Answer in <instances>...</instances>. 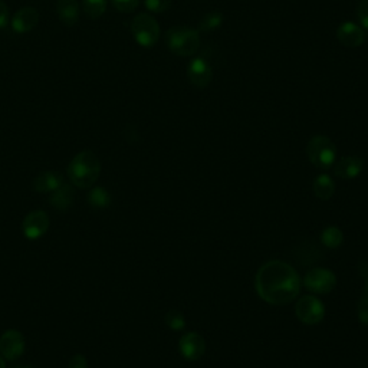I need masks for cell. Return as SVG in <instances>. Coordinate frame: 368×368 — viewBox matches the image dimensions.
<instances>
[{
  "label": "cell",
  "mask_w": 368,
  "mask_h": 368,
  "mask_svg": "<svg viewBox=\"0 0 368 368\" xmlns=\"http://www.w3.org/2000/svg\"><path fill=\"white\" fill-rule=\"evenodd\" d=\"M295 314L302 324L316 325L325 316V307L315 295H305L296 302Z\"/></svg>",
  "instance_id": "cell-6"
},
{
  "label": "cell",
  "mask_w": 368,
  "mask_h": 368,
  "mask_svg": "<svg viewBox=\"0 0 368 368\" xmlns=\"http://www.w3.org/2000/svg\"><path fill=\"white\" fill-rule=\"evenodd\" d=\"M131 32L141 48L150 49L160 39V26L150 13H138L131 22Z\"/></svg>",
  "instance_id": "cell-5"
},
{
  "label": "cell",
  "mask_w": 368,
  "mask_h": 368,
  "mask_svg": "<svg viewBox=\"0 0 368 368\" xmlns=\"http://www.w3.org/2000/svg\"><path fill=\"white\" fill-rule=\"evenodd\" d=\"M63 184L61 174L54 171H43L33 180V189L39 193H52Z\"/></svg>",
  "instance_id": "cell-17"
},
{
  "label": "cell",
  "mask_w": 368,
  "mask_h": 368,
  "mask_svg": "<svg viewBox=\"0 0 368 368\" xmlns=\"http://www.w3.org/2000/svg\"><path fill=\"white\" fill-rule=\"evenodd\" d=\"M206 350L204 339L197 332L184 334L178 342V351L184 360L197 361L203 357Z\"/></svg>",
  "instance_id": "cell-11"
},
{
  "label": "cell",
  "mask_w": 368,
  "mask_h": 368,
  "mask_svg": "<svg viewBox=\"0 0 368 368\" xmlns=\"http://www.w3.org/2000/svg\"><path fill=\"white\" fill-rule=\"evenodd\" d=\"M166 325L173 331H181L186 328V318H184L183 312L178 309H170L166 314Z\"/></svg>",
  "instance_id": "cell-23"
},
{
  "label": "cell",
  "mask_w": 368,
  "mask_h": 368,
  "mask_svg": "<svg viewBox=\"0 0 368 368\" xmlns=\"http://www.w3.org/2000/svg\"><path fill=\"white\" fill-rule=\"evenodd\" d=\"M224 22V16L222 12L219 10H213V12H207L201 16L200 22H199V32H212L219 29Z\"/></svg>",
  "instance_id": "cell-19"
},
{
  "label": "cell",
  "mask_w": 368,
  "mask_h": 368,
  "mask_svg": "<svg viewBox=\"0 0 368 368\" xmlns=\"http://www.w3.org/2000/svg\"><path fill=\"white\" fill-rule=\"evenodd\" d=\"M302 284L312 293L327 295L337 286V276L330 269L314 268L305 273Z\"/></svg>",
  "instance_id": "cell-7"
},
{
  "label": "cell",
  "mask_w": 368,
  "mask_h": 368,
  "mask_svg": "<svg viewBox=\"0 0 368 368\" xmlns=\"http://www.w3.org/2000/svg\"><path fill=\"white\" fill-rule=\"evenodd\" d=\"M74 199H75V190L72 186H69L63 181L62 186H59L56 190H54L51 193L49 197V203L56 210L65 212L66 209H69L74 204Z\"/></svg>",
  "instance_id": "cell-15"
},
{
  "label": "cell",
  "mask_w": 368,
  "mask_h": 368,
  "mask_svg": "<svg viewBox=\"0 0 368 368\" xmlns=\"http://www.w3.org/2000/svg\"><path fill=\"white\" fill-rule=\"evenodd\" d=\"M358 272H360V275L362 276V278L367 281L368 279V262L361 261L358 263Z\"/></svg>",
  "instance_id": "cell-30"
},
{
  "label": "cell",
  "mask_w": 368,
  "mask_h": 368,
  "mask_svg": "<svg viewBox=\"0 0 368 368\" xmlns=\"http://www.w3.org/2000/svg\"><path fill=\"white\" fill-rule=\"evenodd\" d=\"M173 0H144L147 10L153 13H164L171 8Z\"/></svg>",
  "instance_id": "cell-24"
},
{
  "label": "cell",
  "mask_w": 368,
  "mask_h": 368,
  "mask_svg": "<svg viewBox=\"0 0 368 368\" xmlns=\"http://www.w3.org/2000/svg\"><path fill=\"white\" fill-rule=\"evenodd\" d=\"M200 43V32L189 26H173L166 33L167 48L181 58L196 55Z\"/></svg>",
  "instance_id": "cell-3"
},
{
  "label": "cell",
  "mask_w": 368,
  "mask_h": 368,
  "mask_svg": "<svg viewBox=\"0 0 368 368\" xmlns=\"http://www.w3.org/2000/svg\"><path fill=\"white\" fill-rule=\"evenodd\" d=\"M56 15L65 26H74L79 19L78 0H58Z\"/></svg>",
  "instance_id": "cell-16"
},
{
  "label": "cell",
  "mask_w": 368,
  "mask_h": 368,
  "mask_svg": "<svg viewBox=\"0 0 368 368\" xmlns=\"http://www.w3.org/2000/svg\"><path fill=\"white\" fill-rule=\"evenodd\" d=\"M15 368H31V367H15Z\"/></svg>",
  "instance_id": "cell-33"
},
{
  "label": "cell",
  "mask_w": 368,
  "mask_h": 368,
  "mask_svg": "<svg viewBox=\"0 0 368 368\" xmlns=\"http://www.w3.org/2000/svg\"><path fill=\"white\" fill-rule=\"evenodd\" d=\"M68 368H88V361L84 355L78 354L71 358V361L68 364Z\"/></svg>",
  "instance_id": "cell-29"
},
{
  "label": "cell",
  "mask_w": 368,
  "mask_h": 368,
  "mask_svg": "<svg viewBox=\"0 0 368 368\" xmlns=\"http://www.w3.org/2000/svg\"><path fill=\"white\" fill-rule=\"evenodd\" d=\"M344 235L342 230L337 226H328L321 233V243L328 249H338L342 245Z\"/></svg>",
  "instance_id": "cell-20"
},
{
  "label": "cell",
  "mask_w": 368,
  "mask_h": 368,
  "mask_svg": "<svg viewBox=\"0 0 368 368\" xmlns=\"http://www.w3.org/2000/svg\"><path fill=\"white\" fill-rule=\"evenodd\" d=\"M337 39L345 48H358L365 40V32L354 22H344L337 29Z\"/></svg>",
  "instance_id": "cell-12"
},
{
  "label": "cell",
  "mask_w": 368,
  "mask_h": 368,
  "mask_svg": "<svg viewBox=\"0 0 368 368\" xmlns=\"http://www.w3.org/2000/svg\"><path fill=\"white\" fill-rule=\"evenodd\" d=\"M364 170V160L357 155L342 157L334 167V174L344 180L358 177Z\"/></svg>",
  "instance_id": "cell-14"
},
{
  "label": "cell",
  "mask_w": 368,
  "mask_h": 368,
  "mask_svg": "<svg viewBox=\"0 0 368 368\" xmlns=\"http://www.w3.org/2000/svg\"><path fill=\"white\" fill-rule=\"evenodd\" d=\"M187 79L196 88L209 86L213 79V69L204 58L199 56L190 61L187 65Z\"/></svg>",
  "instance_id": "cell-10"
},
{
  "label": "cell",
  "mask_w": 368,
  "mask_h": 368,
  "mask_svg": "<svg viewBox=\"0 0 368 368\" xmlns=\"http://www.w3.org/2000/svg\"><path fill=\"white\" fill-rule=\"evenodd\" d=\"M88 203L95 209H105L111 204V194L104 187H94L88 193Z\"/></svg>",
  "instance_id": "cell-21"
},
{
  "label": "cell",
  "mask_w": 368,
  "mask_h": 368,
  "mask_svg": "<svg viewBox=\"0 0 368 368\" xmlns=\"http://www.w3.org/2000/svg\"><path fill=\"white\" fill-rule=\"evenodd\" d=\"M301 279L286 262L269 261L263 263L255 278L258 295L270 305H288L299 295Z\"/></svg>",
  "instance_id": "cell-1"
},
{
  "label": "cell",
  "mask_w": 368,
  "mask_h": 368,
  "mask_svg": "<svg viewBox=\"0 0 368 368\" xmlns=\"http://www.w3.org/2000/svg\"><path fill=\"white\" fill-rule=\"evenodd\" d=\"M357 315L358 321L362 325L368 327V295L364 292L362 296L360 298L358 305H357Z\"/></svg>",
  "instance_id": "cell-26"
},
{
  "label": "cell",
  "mask_w": 368,
  "mask_h": 368,
  "mask_svg": "<svg viewBox=\"0 0 368 368\" xmlns=\"http://www.w3.org/2000/svg\"><path fill=\"white\" fill-rule=\"evenodd\" d=\"M312 190H314V194L319 200L327 201L335 193V183L328 174H321V176L315 177V180L312 183Z\"/></svg>",
  "instance_id": "cell-18"
},
{
  "label": "cell",
  "mask_w": 368,
  "mask_h": 368,
  "mask_svg": "<svg viewBox=\"0 0 368 368\" xmlns=\"http://www.w3.org/2000/svg\"><path fill=\"white\" fill-rule=\"evenodd\" d=\"M38 23H39V12L32 6H25L20 8L12 16L10 25L16 33H28L36 28Z\"/></svg>",
  "instance_id": "cell-13"
},
{
  "label": "cell",
  "mask_w": 368,
  "mask_h": 368,
  "mask_svg": "<svg viewBox=\"0 0 368 368\" xmlns=\"http://www.w3.org/2000/svg\"><path fill=\"white\" fill-rule=\"evenodd\" d=\"M357 19L360 26L368 31V0H360L357 5Z\"/></svg>",
  "instance_id": "cell-27"
},
{
  "label": "cell",
  "mask_w": 368,
  "mask_h": 368,
  "mask_svg": "<svg viewBox=\"0 0 368 368\" xmlns=\"http://www.w3.org/2000/svg\"><path fill=\"white\" fill-rule=\"evenodd\" d=\"M9 8L8 5L3 2V0H0V29H3L8 26L9 23Z\"/></svg>",
  "instance_id": "cell-28"
},
{
  "label": "cell",
  "mask_w": 368,
  "mask_h": 368,
  "mask_svg": "<svg viewBox=\"0 0 368 368\" xmlns=\"http://www.w3.org/2000/svg\"><path fill=\"white\" fill-rule=\"evenodd\" d=\"M0 368H6V361L2 355H0Z\"/></svg>",
  "instance_id": "cell-31"
},
{
  "label": "cell",
  "mask_w": 368,
  "mask_h": 368,
  "mask_svg": "<svg viewBox=\"0 0 368 368\" xmlns=\"http://www.w3.org/2000/svg\"><path fill=\"white\" fill-rule=\"evenodd\" d=\"M365 293L368 295V279L365 281Z\"/></svg>",
  "instance_id": "cell-32"
},
{
  "label": "cell",
  "mask_w": 368,
  "mask_h": 368,
  "mask_svg": "<svg viewBox=\"0 0 368 368\" xmlns=\"http://www.w3.org/2000/svg\"><path fill=\"white\" fill-rule=\"evenodd\" d=\"M49 229V216L43 210H32L23 219L22 232L29 240L40 239Z\"/></svg>",
  "instance_id": "cell-9"
},
{
  "label": "cell",
  "mask_w": 368,
  "mask_h": 368,
  "mask_svg": "<svg viewBox=\"0 0 368 368\" xmlns=\"http://www.w3.org/2000/svg\"><path fill=\"white\" fill-rule=\"evenodd\" d=\"M25 353V337L17 330H8L0 335V355L15 361Z\"/></svg>",
  "instance_id": "cell-8"
},
{
  "label": "cell",
  "mask_w": 368,
  "mask_h": 368,
  "mask_svg": "<svg viewBox=\"0 0 368 368\" xmlns=\"http://www.w3.org/2000/svg\"><path fill=\"white\" fill-rule=\"evenodd\" d=\"M111 2L114 8L121 13H131L140 5V0H111Z\"/></svg>",
  "instance_id": "cell-25"
},
{
  "label": "cell",
  "mask_w": 368,
  "mask_h": 368,
  "mask_svg": "<svg viewBox=\"0 0 368 368\" xmlns=\"http://www.w3.org/2000/svg\"><path fill=\"white\" fill-rule=\"evenodd\" d=\"M101 174V161L95 153L89 150L78 153L68 166V176L74 186L89 189Z\"/></svg>",
  "instance_id": "cell-2"
},
{
  "label": "cell",
  "mask_w": 368,
  "mask_h": 368,
  "mask_svg": "<svg viewBox=\"0 0 368 368\" xmlns=\"http://www.w3.org/2000/svg\"><path fill=\"white\" fill-rule=\"evenodd\" d=\"M307 155L315 167L327 170L335 163L337 146L327 135H314L307 144Z\"/></svg>",
  "instance_id": "cell-4"
},
{
  "label": "cell",
  "mask_w": 368,
  "mask_h": 368,
  "mask_svg": "<svg viewBox=\"0 0 368 368\" xmlns=\"http://www.w3.org/2000/svg\"><path fill=\"white\" fill-rule=\"evenodd\" d=\"M107 0H82V10L89 19H98L107 10Z\"/></svg>",
  "instance_id": "cell-22"
}]
</instances>
